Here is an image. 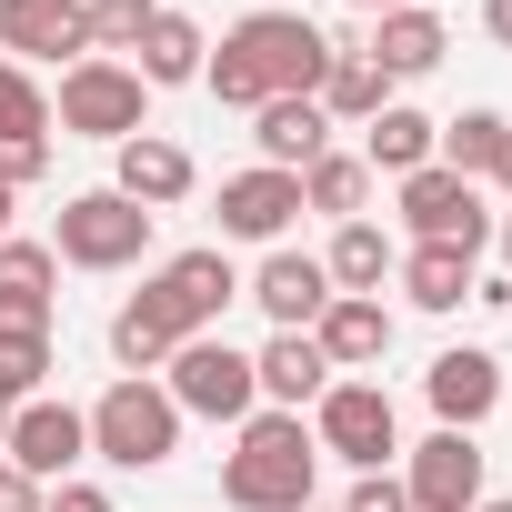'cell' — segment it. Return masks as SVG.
Listing matches in <instances>:
<instances>
[{
    "label": "cell",
    "mask_w": 512,
    "mask_h": 512,
    "mask_svg": "<svg viewBox=\"0 0 512 512\" xmlns=\"http://www.w3.org/2000/svg\"><path fill=\"white\" fill-rule=\"evenodd\" d=\"M0 512H41V482H31V472H11V462H0Z\"/></svg>",
    "instance_id": "obj_36"
},
{
    "label": "cell",
    "mask_w": 512,
    "mask_h": 512,
    "mask_svg": "<svg viewBox=\"0 0 512 512\" xmlns=\"http://www.w3.org/2000/svg\"><path fill=\"white\" fill-rule=\"evenodd\" d=\"M302 221V171H231L221 181V241H272L282 251V231Z\"/></svg>",
    "instance_id": "obj_11"
},
{
    "label": "cell",
    "mask_w": 512,
    "mask_h": 512,
    "mask_svg": "<svg viewBox=\"0 0 512 512\" xmlns=\"http://www.w3.org/2000/svg\"><path fill=\"white\" fill-rule=\"evenodd\" d=\"M312 342H322V362L352 382V372H372L382 352H392V312H382V292H332V312L312 322Z\"/></svg>",
    "instance_id": "obj_18"
},
{
    "label": "cell",
    "mask_w": 512,
    "mask_h": 512,
    "mask_svg": "<svg viewBox=\"0 0 512 512\" xmlns=\"http://www.w3.org/2000/svg\"><path fill=\"white\" fill-rule=\"evenodd\" d=\"M51 251H61L71 272H131L141 251H151V211H141V201H121V191H71V201H61Z\"/></svg>",
    "instance_id": "obj_6"
},
{
    "label": "cell",
    "mask_w": 512,
    "mask_h": 512,
    "mask_svg": "<svg viewBox=\"0 0 512 512\" xmlns=\"http://www.w3.org/2000/svg\"><path fill=\"white\" fill-rule=\"evenodd\" d=\"M181 342H191V332H181V312L161 302V282H141V292H131L121 312H111V362H121L131 382H151V372H161V362H171Z\"/></svg>",
    "instance_id": "obj_17"
},
{
    "label": "cell",
    "mask_w": 512,
    "mask_h": 512,
    "mask_svg": "<svg viewBox=\"0 0 512 512\" xmlns=\"http://www.w3.org/2000/svg\"><path fill=\"white\" fill-rule=\"evenodd\" d=\"M161 21V0H81V31H91V61H121L141 51V31Z\"/></svg>",
    "instance_id": "obj_29"
},
{
    "label": "cell",
    "mask_w": 512,
    "mask_h": 512,
    "mask_svg": "<svg viewBox=\"0 0 512 512\" xmlns=\"http://www.w3.org/2000/svg\"><path fill=\"white\" fill-rule=\"evenodd\" d=\"M251 382H262V412H312L342 372L322 362V342H312V332H272L262 352H251Z\"/></svg>",
    "instance_id": "obj_15"
},
{
    "label": "cell",
    "mask_w": 512,
    "mask_h": 512,
    "mask_svg": "<svg viewBox=\"0 0 512 512\" xmlns=\"http://www.w3.org/2000/svg\"><path fill=\"white\" fill-rule=\"evenodd\" d=\"M161 372H171L161 392H171V412H181V422H191V412H201V422H251V412H262L251 352H231L221 332H191V342H181Z\"/></svg>",
    "instance_id": "obj_5"
},
{
    "label": "cell",
    "mask_w": 512,
    "mask_h": 512,
    "mask_svg": "<svg viewBox=\"0 0 512 512\" xmlns=\"http://www.w3.org/2000/svg\"><path fill=\"white\" fill-rule=\"evenodd\" d=\"M362 51H372V71H382V81H422V71H442V51H452V31H442L432 11H382Z\"/></svg>",
    "instance_id": "obj_22"
},
{
    "label": "cell",
    "mask_w": 512,
    "mask_h": 512,
    "mask_svg": "<svg viewBox=\"0 0 512 512\" xmlns=\"http://www.w3.org/2000/svg\"><path fill=\"white\" fill-rule=\"evenodd\" d=\"M502 131H512L502 111H462V121H442V131H432V161H442V171H462V181H482V171H492V151H502Z\"/></svg>",
    "instance_id": "obj_28"
},
{
    "label": "cell",
    "mask_w": 512,
    "mask_h": 512,
    "mask_svg": "<svg viewBox=\"0 0 512 512\" xmlns=\"http://www.w3.org/2000/svg\"><path fill=\"white\" fill-rule=\"evenodd\" d=\"M241 292H251V302L272 312V332H312V322L332 312V272L312 262V251H292V241H282L272 262L251 272V282H241Z\"/></svg>",
    "instance_id": "obj_14"
},
{
    "label": "cell",
    "mask_w": 512,
    "mask_h": 512,
    "mask_svg": "<svg viewBox=\"0 0 512 512\" xmlns=\"http://www.w3.org/2000/svg\"><path fill=\"white\" fill-rule=\"evenodd\" d=\"M312 442H322V462L382 472V462L402 452V412H392V392H382V382H332V392L312 402Z\"/></svg>",
    "instance_id": "obj_7"
},
{
    "label": "cell",
    "mask_w": 512,
    "mask_h": 512,
    "mask_svg": "<svg viewBox=\"0 0 512 512\" xmlns=\"http://www.w3.org/2000/svg\"><path fill=\"white\" fill-rule=\"evenodd\" d=\"M422 392H432L442 432H472V422H492V412H502V362H492V352H472V342H452V352H432Z\"/></svg>",
    "instance_id": "obj_13"
},
{
    "label": "cell",
    "mask_w": 512,
    "mask_h": 512,
    "mask_svg": "<svg viewBox=\"0 0 512 512\" xmlns=\"http://www.w3.org/2000/svg\"><path fill=\"white\" fill-rule=\"evenodd\" d=\"M312 482H322V442L302 412H251L241 442L221 452V502L231 512H312Z\"/></svg>",
    "instance_id": "obj_2"
},
{
    "label": "cell",
    "mask_w": 512,
    "mask_h": 512,
    "mask_svg": "<svg viewBox=\"0 0 512 512\" xmlns=\"http://www.w3.org/2000/svg\"><path fill=\"white\" fill-rule=\"evenodd\" d=\"M492 241H502V272H512V211H502V221H492Z\"/></svg>",
    "instance_id": "obj_40"
},
{
    "label": "cell",
    "mask_w": 512,
    "mask_h": 512,
    "mask_svg": "<svg viewBox=\"0 0 512 512\" xmlns=\"http://www.w3.org/2000/svg\"><path fill=\"white\" fill-rule=\"evenodd\" d=\"M161 302L181 312V332H211V322L241 302L231 251H221V241H191V251H171V262H161Z\"/></svg>",
    "instance_id": "obj_12"
},
{
    "label": "cell",
    "mask_w": 512,
    "mask_h": 512,
    "mask_svg": "<svg viewBox=\"0 0 512 512\" xmlns=\"http://www.w3.org/2000/svg\"><path fill=\"white\" fill-rule=\"evenodd\" d=\"M81 452H91V422H81L71 402H21L11 422H0V462L31 472L41 492H51V482H71V472H81Z\"/></svg>",
    "instance_id": "obj_9"
},
{
    "label": "cell",
    "mask_w": 512,
    "mask_h": 512,
    "mask_svg": "<svg viewBox=\"0 0 512 512\" xmlns=\"http://www.w3.org/2000/svg\"><path fill=\"white\" fill-rule=\"evenodd\" d=\"M201 61H211V31H201L191 11H171V0H161V21H151L141 51H131L141 91H181V81H201Z\"/></svg>",
    "instance_id": "obj_20"
},
{
    "label": "cell",
    "mask_w": 512,
    "mask_h": 512,
    "mask_svg": "<svg viewBox=\"0 0 512 512\" xmlns=\"http://www.w3.org/2000/svg\"><path fill=\"white\" fill-rule=\"evenodd\" d=\"M402 492H412V512H472V502H482V442H472V432L412 442V452H402Z\"/></svg>",
    "instance_id": "obj_10"
},
{
    "label": "cell",
    "mask_w": 512,
    "mask_h": 512,
    "mask_svg": "<svg viewBox=\"0 0 512 512\" xmlns=\"http://www.w3.org/2000/svg\"><path fill=\"white\" fill-rule=\"evenodd\" d=\"M482 181H502V191H512V131H502V151H492V171H482Z\"/></svg>",
    "instance_id": "obj_38"
},
{
    "label": "cell",
    "mask_w": 512,
    "mask_h": 512,
    "mask_svg": "<svg viewBox=\"0 0 512 512\" xmlns=\"http://www.w3.org/2000/svg\"><path fill=\"white\" fill-rule=\"evenodd\" d=\"M191 181H201V171H191V151H181V141H161V131H141V141H121V151H111V191H121V201H141L151 221H161L171 201H191Z\"/></svg>",
    "instance_id": "obj_16"
},
{
    "label": "cell",
    "mask_w": 512,
    "mask_h": 512,
    "mask_svg": "<svg viewBox=\"0 0 512 512\" xmlns=\"http://www.w3.org/2000/svg\"><path fill=\"white\" fill-rule=\"evenodd\" d=\"M342 512H412V492H402L392 472H352V492H342Z\"/></svg>",
    "instance_id": "obj_33"
},
{
    "label": "cell",
    "mask_w": 512,
    "mask_h": 512,
    "mask_svg": "<svg viewBox=\"0 0 512 512\" xmlns=\"http://www.w3.org/2000/svg\"><path fill=\"white\" fill-rule=\"evenodd\" d=\"M432 131H442V121H422L412 101H382V111L362 121V171H392V181L422 171V161H432Z\"/></svg>",
    "instance_id": "obj_25"
},
{
    "label": "cell",
    "mask_w": 512,
    "mask_h": 512,
    "mask_svg": "<svg viewBox=\"0 0 512 512\" xmlns=\"http://www.w3.org/2000/svg\"><path fill=\"white\" fill-rule=\"evenodd\" d=\"M482 31H492V41L512 51V0H482Z\"/></svg>",
    "instance_id": "obj_37"
},
{
    "label": "cell",
    "mask_w": 512,
    "mask_h": 512,
    "mask_svg": "<svg viewBox=\"0 0 512 512\" xmlns=\"http://www.w3.org/2000/svg\"><path fill=\"white\" fill-rule=\"evenodd\" d=\"M312 512H322V502H312Z\"/></svg>",
    "instance_id": "obj_43"
},
{
    "label": "cell",
    "mask_w": 512,
    "mask_h": 512,
    "mask_svg": "<svg viewBox=\"0 0 512 512\" xmlns=\"http://www.w3.org/2000/svg\"><path fill=\"white\" fill-rule=\"evenodd\" d=\"M51 121L71 131V141H141L151 131V91H141V71L131 61H71L61 71V91H51Z\"/></svg>",
    "instance_id": "obj_4"
},
{
    "label": "cell",
    "mask_w": 512,
    "mask_h": 512,
    "mask_svg": "<svg viewBox=\"0 0 512 512\" xmlns=\"http://www.w3.org/2000/svg\"><path fill=\"white\" fill-rule=\"evenodd\" d=\"M332 71V31L302 11H251L221 31V51L201 61V91L221 111H262V101H312Z\"/></svg>",
    "instance_id": "obj_1"
},
{
    "label": "cell",
    "mask_w": 512,
    "mask_h": 512,
    "mask_svg": "<svg viewBox=\"0 0 512 512\" xmlns=\"http://www.w3.org/2000/svg\"><path fill=\"white\" fill-rule=\"evenodd\" d=\"M251 141H262V171H312L332 151V121H322V101H262Z\"/></svg>",
    "instance_id": "obj_21"
},
{
    "label": "cell",
    "mask_w": 512,
    "mask_h": 512,
    "mask_svg": "<svg viewBox=\"0 0 512 512\" xmlns=\"http://www.w3.org/2000/svg\"><path fill=\"white\" fill-rule=\"evenodd\" d=\"M392 282L412 292V312H462L482 272H472V251H452V241H412L402 262H392Z\"/></svg>",
    "instance_id": "obj_23"
},
{
    "label": "cell",
    "mask_w": 512,
    "mask_h": 512,
    "mask_svg": "<svg viewBox=\"0 0 512 512\" xmlns=\"http://www.w3.org/2000/svg\"><path fill=\"white\" fill-rule=\"evenodd\" d=\"M41 512H111V492L71 472V482H51V492H41Z\"/></svg>",
    "instance_id": "obj_35"
},
{
    "label": "cell",
    "mask_w": 512,
    "mask_h": 512,
    "mask_svg": "<svg viewBox=\"0 0 512 512\" xmlns=\"http://www.w3.org/2000/svg\"><path fill=\"white\" fill-rule=\"evenodd\" d=\"M0 292H21V302H51V292H61V251L11 231V241H0Z\"/></svg>",
    "instance_id": "obj_31"
},
{
    "label": "cell",
    "mask_w": 512,
    "mask_h": 512,
    "mask_svg": "<svg viewBox=\"0 0 512 512\" xmlns=\"http://www.w3.org/2000/svg\"><path fill=\"white\" fill-rule=\"evenodd\" d=\"M11 201H21V191H11V181H0V241H11Z\"/></svg>",
    "instance_id": "obj_41"
},
{
    "label": "cell",
    "mask_w": 512,
    "mask_h": 512,
    "mask_svg": "<svg viewBox=\"0 0 512 512\" xmlns=\"http://www.w3.org/2000/svg\"><path fill=\"white\" fill-rule=\"evenodd\" d=\"M352 11H372V21H382V11H422V0H352Z\"/></svg>",
    "instance_id": "obj_39"
},
{
    "label": "cell",
    "mask_w": 512,
    "mask_h": 512,
    "mask_svg": "<svg viewBox=\"0 0 512 512\" xmlns=\"http://www.w3.org/2000/svg\"><path fill=\"white\" fill-rule=\"evenodd\" d=\"M51 171V141H0V181H11V191H31Z\"/></svg>",
    "instance_id": "obj_34"
},
{
    "label": "cell",
    "mask_w": 512,
    "mask_h": 512,
    "mask_svg": "<svg viewBox=\"0 0 512 512\" xmlns=\"http://www.w3.org/2000/svg\"><path fill=\"white\" fill-rule=\"evenodd\" d=\"M81 422H91V452H101L111 472H161V462L181 452V412H171V392H161V382H131V372H121Z\"/></svg>",
    "instance_id": "obj_3"
},
{
    "label": "cell",
    "mask_w": 512,
    "mask_h": 512,
    "mask_svg": "<svg viewBox=\"0 0 512 512\" xmlns=\"http://www.w3.org/2000/svg\"><path fill=\"white\" fill-rule=\"evenodd\" d=\"M41 372H51V342H0V422L41 402Z\"/></svg>",
    "instance_id": "obj_32"
},
{
    "label": "cell",
    "mask_w": 512,
    "mask_h": 512,
    "mask_svg": "<svg viewBox=\"0 0 512 512\" xmlns=\"http://www.w3.org/2000/svg\"><path fill=\"white\" fill-rule=\"evenodd\" d=\"M472 512H512V492H482V502H472Z\"/></svg>",
    "instance_id": "obj_42"
},
{
    "label": "cell",
    "mask_w": 512,
    "mask_h": 512,
    "mask_svg": "<svg viewBox=\"0 0 512 512\" xmlns=\"http://www.w3.org/2000/svg\"><path fill=\"white\" fill-rule=\"evenodd\" d=\"M362 201H372V171H362V151H322V161L302 171V211L362 221Z\"/></svg>",
    "instance_id": "obj_27"
},
{
    "label": "cell",
    "mask_w": 512,
    "mask_h": 512,
    "mask_svg": "<svg viewBox=\"0 0 512 512\" xmlns=\"http://www.w3.org/2000/svg\"><path fill=\"white\" fill-rule=\"evenodd\" d=\"M0 51H11L21 71H31V61H61V51H81V61H91L81 0H0Z\"/></svg>",
    "instance_id": "obj_19"
},
{
    "label": "cell",
    "mask_w": 512,
    "mask_h": 512,
    "mask_svg": "<svg viewBox=\"0 0 512 512\" xmlns=\"http://www.w3.org/2000/svg\"><path fill=\"white\" fill-rule=\"evenodd\" d=\"M392 262H402V251H392V231H382V221H342V231H332V251H322L332 292H382V282H392Z\"/></svg>",
    "instance_id": "obj_26"
},
{
    "label": "cell",
    "mask_w": 512,
    "mask_h": 512,
    "mask_svg": "<svg viewBox=\"0 0 512 512\" xmlns=\"http://www.w3.org/2000/svg\"><path fill=\"white\" fill-rule=\"evenodd\" d=\"M392 191H402V231H412V241H452V251H482V241H492V201H482V181L422 161V171H402Z\"/></svg>",
    "instance_id": "obj_8"
},
{
    "label": "cell",
    "mask_w": 512,
    "mask_h": 512,
    "mask_svg": "<svg viewBox=\"0 0 512 512\" xmlns=\"http://www.w3.org/2000/svg\"><path fill=\"white\" fill-rule=\"evenodd\" d=\"M0 141H51V91L21 61H0Z\"/></svg>",
    "instance_id": "obj_30"
},
{
    "label": "cell",
    "mask_w": 512,
    "mask_h": 512,
    "mask_svg": "<svg viewBox=\"0 0 512 512\" xmlns=\"http://www.w3.org/2000/svg\"><path fill=\"white\" fill-rule=\"evenodd\" d=\"M312 101H322V121H352V131H362V121L392 101V81L372 71V51H362V41H332V71H322V91H312Z\"/></svg>",
    "instance_id": "obj_24"
}]
</instances>
